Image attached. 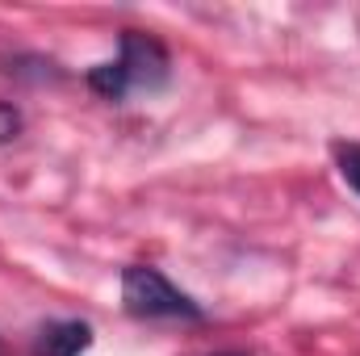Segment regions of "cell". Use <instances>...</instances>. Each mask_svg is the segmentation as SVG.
I'll use <instances>...</instances> for the list:
<instances>
[{
	"label": "cell",
	"instance_id": "1",
	"mask_svg": "<svg viewBox=\"0 0 360 356\" xmlns=\"http://www.w3.org/2000/svg\"><path fill=\"white\" fill-rule=\"evenodd\" d=\"M168 51L151 38V34H139V30H126L122 34V46H117V59L109 63H96L89 72V84L105 101H126L134 92H160L168 84Z\"/></svg>",
	"mask_w": 360,
	"mask_h": 356
},
{
	"label": "cell",
	"instance_id": "2",
	"mask_svg": "<svg viewBox=\"0 0 360 356\" xmlns=\"http://www.w3.org/2000/svg\"><path fill=\"white\" fill-rule=\"evenodd\" d=\"M122 306L134 319H201V306L147 265H130L122 272Z\"/></svg>",
	"mask_w": 360,
	"mask_h": 356
},
{
	"label": "cell",
	"instance_id": "3",
	"mask_svg": "<svg viewBox=\"0 0 360 356\" xmlns=\"http://www.w3.org/2000/svg\"><path fill=\"white\" fill-rule=\"evenodd\" d=\"M92 348V327L80 319H68V323H46L38 331V356H84Z\"/></svg>",
	"mask_w": 360,
	"mask_h": 356
},
{
	"label": "cell",
	"instance_id": "4",
	"mask_svg": "<svg viewBox=\"0 0 360 356\" xmlns=\"http://www.w3.org/2000/svg\"><path fill=\"white\" fill-rule=\"evenodd\" d=\"M335 168H340V177L360 193V143H340V147H335Z\"/></svg>",
	"mask_w": 360,
	"mask_h": 356
},
{
	"label": "cell",
	"instance_id": "5",
	"mask_svg": "<svg viewBox=\"0 0 360 356\" xmlns=\"http://www.w3.org/2000/svg\"><path fill=\"white\" fill-rule=\"evenodd\" d=\"M21 134V113L8 105V101H0V143H8V139H17Z\"/></svg>",
	"mask_w": 360,
	"mask_h": 356
},
{
	"label": "cell",
	"instance_id": "6",
	"mask_svg": "<svg viewBox=\"0 0 360 356\" xmlns=\"http://www.w3.org/2000/svg\"><path fill=\"white\" fill-rule=\"evenodd\" d=\"M222 356H243V352H222Z\"/></svg>",
	"mask_w": 360,
	"mask_h": 356
},
{
	"label": "cell",
	"instance_id": "7",
	"mask_svg": "<svg viewBox=\"0 0 360 356\" xmlns=\"http://www.w3.org/2000/svg\"><path fill=\"white\" fill-rule=\"evenodd\" d=\"M0 356H4V352H0Z\"/></svg>",
	"mask_w": 360,
	"mask_h": 356
}]
</instances>
